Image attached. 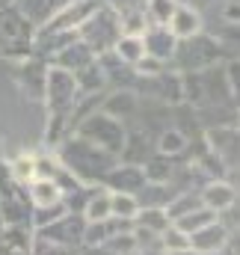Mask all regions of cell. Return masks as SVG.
<instances>
[{
  "label": "cell",
  "instance_id": "cell-16",
  "mask_svg": "<svg viewBox=\"0 0 240 255\" xmlns=\"http://www.w3.org/2000/svg\"><path fill=\"white\" fill-rule=\"evenodd\" d=\"M166 27L175 33V39H190V36H196V33L205 30V21H202V12H199L196 6H190V3H178Z\"/></svg>",
  "mask_w": 240,
  "mask_h": 255
},
{
  "label": "cell",
  "instance_id": "cell-22",
  "mask_svg": "<svg viewBox=\"0 0 240 255\" xmlns=\"http://www.w3.org/2000/svg\"><path fill=\"white\" fill-rule=\"evenodd\" d=\"M74 80H77L80 95H98V92L107 89V74H104V68L98 63V57L92 63H86L80 71H74Z\"/></svg>",
  "mask_w": 240,
  "mask_h": 255
},
{
  "label": "cell",
  "instance_id": "cell-21",
  "mask_svg": "<svg viewBox=\"0 0 240 255\" xmlns=\"http://www.w3.org/2000/svg\"><path fill=\"white\" fill-rule=\"evenodd\" d=\"M101 110H104L107 116L124 122V119H130V116L136 113V95H133L130 89H116V92H110V95L101 98Z\"/></svg>",
  "mask_w": 240,
  "mask_h": 255
},
{
  "label": "cell",
  "instance_id": "cell-29",
  "mask_svg": "<svg viewBox=\"0 0 240 255\" xmlns=\"http://www.w3.org/2000/svg\"><path fill=\"white\" fill-rule=\"evenodd\" d=\"M214 220H217V214H214L211 208L199 205V208H193L190 214H184V217H178V220H175L172 226H175V229H181V232H184V235L190 238L193 232H199L202 226H208V223H214Z\"/></svg>",
  "mask_w": 240,
  "mask_h": 255
},
{
  "label": "cell",
  "instance_id": "cell-32",
  "mask_svg": "<svg viewBox=\"0 0 240 255\" xmlns=\"http://www.w3.org/2000/svg\"><path fill=\"white\" fill-rule=\"evenodd\" d=\"M136 211H139L136 196H130V193H110V217H119V220L130 223L136 217Z\"/></svg>",
  "mask_w": 240,
  "mask_h": 255
},
{
  "label": "cell",
  "instance_id": "cell-37",
  "mask_svg": "<svg viewBox=\"0 0 240 255\" xmlns=\"http://www.w3.org/2000/svg\"><path fill=\"white\" fill-rule=\"evenodd\" d=\"M163 68H166V63H160V60H154V57L145 54L139 63L133 65V74H136V77H151V74H157V71H163Z\"/></svg>",
  "mask_w": 240,
  "mask_h": 255
},
{
  "label": "cell",
  "instance_id": "cell-1",
  "mask_svg": "<svg viewBox=\"0 0 240 255\" xmlns=\"http://www.w3.org/2000/svg\"><path fill=\"white\" fill-rule=\"evenodd\" d=\"M54 151H57L60 163L80 184H101L104 175L119 163V157H113L110 151H104V148H98V145L74 136V133L62 136L60 142L54 145Z\"/></svg>",
  "mask_w": 240,
  "mask_h": 255
},
{
  "label": "cell",
  "instance_id": "cell-34",
  "mask_svg": "<svg viewBox=\"0 0 240 255\" xmlns=\"http://www.w3.org/2000/svg\"><path fill=\"white\" fill-rule=\"evenodd\" d=\"M157 241H160V250H163V253H175V250H187V247H190V238H187L181 229H175V226H169Z\"/></svg>",
  "mask_w": 240,
  "mask_h": 255
},
{
  "label": "cell",
  "instance_id": "cell-23",
  "mask_svg": "<svg viewBox=\"0 0 240 255\" xmlns=\"http://www.w3.org/2000/svg\"><path fill=\"white\" fill-rule=\"evenodd\" d=\"M30 214H33V208L24 193L12 196V199H0V223L3 226H30Z\"/></svg>",
  "mask_w": 240,
  "mask_h": 255
},
{
  "label": "cell",
  "instance_id": "cell-38",
  "mask_svg": "<svg viewBox=\"0 0 240 255\" xmlns=\"http://www.w3.org/2000/svg\"><path fill=\"white\" fill-rule=\"evenodd\" d=\"M163 255H199L193 247H187V250H175V253H163Z\"/></svg>",
  "mask_w": 240,
  "mask_h": 255
},
{
  "label": "cell",
  "instance_id": "cell-20",
  "mask_svg": "<svg viewBox=\"0 0 240 255\" xmlns=\"http://www.w3.org/2000/svg\"><path fill=\"white\" fill-rule=\"evenodd\" d=\"M154 151L163 154V157L178 160V157H184V154L190 151V136H187L184 130H178V128H166V130H160V136L154 139Z\"/></svg>",
  "mask_w": 240,
  "mask_h": 255
},
{
  "label": "cell",
  "instance_id": "cell-12",
  "mask_svg": "<svg viewBox=\"0 0 240 255\" xmlns=\"http://www.w3.org/2000/svg\"><path fill=\"white\" fill-rule=\"evenodd\" d=\"M154 154V136L145 125H133L127 128V136H124V148H121L119 160L124 163H145L148 157Z\"/></svg>",
  "mask_w": 240,
  "mask_h": 255
},
{
  "label": "cell",
  "instance_id": "cell-5",
  "mask_svg": "<svg viewBox=\"0 0 240 255\" xmlns=\"http://www.w3.org/2000/svg\"><path fill=\"white\" fill-rule=\"evenodd\" d=\"M223 60H226L223 45L214 36H208L205 30L196 33V36H190V39H178V48L172 54V63L178 65L181 74H187V71H205V68L223 63Z\"/></svg>",
  "mask_w": 240,
  "mask_h": 255
},
{
  "label": "cell",
  "instance_id": "cell-25",
  "mask_svg": "<svg viewBox=\"0 0 240 255\" xmlns=\"http://www.w3.org/2000/svg\"><path fill=\"white\" fill-rule=\"evenodd\" d=\"M130 226H133V229H142V232H151V235L160 238L172 223H169V217H166L163 208H139L136 217L130 220Z\"/></svg>",
  "mask_w": 240,
  "mask_h": 255
},
{
  "label": "cell",
  "instance_id": "cell-17",
  "mask_svg": "<svg viewBox=\"0 0 240 255\" xmlns=\"http://www.w3.org/2000/svg\"><path fill=\"white\" fill-rule=\"evenodd\" d=\"M24 196H27L30 208H51V205H60L62 202V190L57 187L54 178H33L24 187Z\"/></svg>",
  "mask_w": 240,
  "mask_h": 255
},
{
  "label": "cell",
  "instance_id": "cell-8",
  "mask_svg": "<svg viewBox=\"0 0 240 255\" xmlns=\"http://www.w3.org/2000/svg\"><path fill=\"white\" fill-rule=\"evenodd\" d=\"M83 232H86V220L80 214H62L60 220L48 223L36 235L45 238V241H51V244L68 247V250H83Z\"/></svg>",
  "mask_w": 240,
  "mask_h": 255
},
{
  "label": "cell",
  "instance_id": "cell-4",
  "mask_svg": "<svg viewBox=\"0 0 240 255\" xmlns=\"http://www.w3.org/2000/svg\"><path fill=\"white\" fill-rule=\"evenodd\" d=\"M121 33V18L119 12L110 6V3H101L83 24H80V30H77V39L95 54V57H101V54H110L113 51V45H116V39H119Z\"/></svg>",
  "mask_w": 240,
  "mask_h": 255
},
{
  "label": "cell",
  "instance_id": "cell-11",
  "mask_svg": "<svg viewBox=\"0 0 240 255\" xmlns=\"http://www.w3.org/2000/svg\"><path fill=\"white\" fill-rule=\"evenodd\" d=\"M232 241H238V238H235V235H229V229H226L223 223H217V220H214V223H208V226H202L199 232H193V235H190V247H193L199 255L226 253Z\"/></svg>",
  "mask_w": 240,
  "mask_h": 255
},
{
  "label": "cell",
  "instance_id": "cell-2",
  "mask_svg": "<svg viewBox=\"0 0 240 255\" xmlns=\"http://www.w3.org/2000/svg\"><path fill=\"white\" fill-rule=\"evenodd\" d=\"M71 133L80 136V139H86V142H92V145H98V148H104V151H110L113 157H119L121 148H124L127 125H124L121 119L107 116V113L98 107V110L86 113L77 125L71 128Z\"/></svg>",
  "mask_w": 240,
  "mask_h": 255
},
{
  "label": "cell",
  "instance_id": "cell-31",
  "mask_svg": "<svg viewBox=\"0 0 240 255\" xmlns=\"http://www.w3.org/2000/svg\"><path fill=\"white\" fill-rule=\"evenodd\" d=\"M110 217V190H104L98 184V190L89 196L86 208H83V220L86 223H95V220H107Z\"/></svg>",
  "mask_w": 240,
  "mask_h": 255
},
{
  "label": "cell",
  "instance_id": "cell-39",
  "mask_svg": "<svg viewBox=\"0 0 240 255\" xmlns=\"http://www.w3.org/2000/svg\"><path fill=\"white\" fill-rule=\"evenodd\" d=\"M0 229H3V223H0Z\"/></svg>",
  "mask_w": 240,
  "mask_h": 255
},
{
  "label": "cell",
  "instance_id": "cell-10",
  "mask_svg": "<svg viewBox=\"0 0 240 255\" xmlns=\"http://www.w3.org/2000/svg\"><path fill=\"white\" fill-rule=\"evenodd\" d=\"M139 36H142V48H145L148 57H154L160 63H172V54L178 48V39H175V33L166 24H145V30Z\"/></svg>",
  "mask_w": 240,
  "mask_h": 255
},
{
  "label": "cell",
  "instance_id": "cell-27",
  "mask_svg": "<svg viewBox=\"0 0 240 255\" xmlns=\"http://www.w3.org/2000/svg\"><path fill=\"white\" fill-rule=\"evenodd\" d=\"M9 163V172H12V178L21 184V187H27L33 178H36V151H18L12 160H6Z\"/></svg>",
  "mask_w": 240,
  "mask_h": 255
},
{
  "label": "cell",
  "instance_id": "cell-24",
  "mask_svg": "<svg viewBox=\"0 0 240 255\" xmlns=\"http://www.w3.org/2000/svg\"><path fill=\"white\" fill-rule=\"evenodd\" d=\"M116 60H121L124 65H133L139 63L142 57H145V48H142V36L139 33H121L119 39H116V45H113V51H110Z\"/></svg>",
  "mask_w": 240,
  "mask_h": 255
},
{
  "label": "cell",
  "instance_id": "cell-36",
  "mask_svg": "<svg viewBox=\"0 0 240 255\" xmlns=\"http://www.w3.org/2000/svg\"><path fill=\"white\" fill-rule=\"evenodd\" d=\"M30 255H77V250H68V247H60V244H51L45 238H33V253Z\"/></svg>",
  "mask_w": 240,
  "mask_h": 255
},
{
  "label": "cell",
  "instance_id": "cell-35",
  "mask_svg": "<svg viewBox=\"0 0 240 255\" xmlns=\"http://www.w3.org/2000/svg\"><path fill=\"white\" fill-rule=\"evenodd\" d=\"M24 187L12 178V172H9V163L6 160H0V199H12V196H21Z\"/></svg>",
  "mask_w": 240,
  "mask_h": 255
},
{
  "label": "cell",
  "instance_id": "cell-33",
  "mask_svg": "<svg viewBox=\"0 0 240 255\" xmlns=\"http://www.w3.org/2000/svg\"><path fill=\"white\" fill-rule=\"evenodd\" d=\"M60 157L57 151H36V178H54L60 172Z\"/></svg>",
  "mask_w": 240,
  "mask_h": 255
},
{
  "label": "cell",
  "instance_id": "cell-15",
  "mask_svg": "<svg viewBox=\"0 0 240 255\" xmlns=\"http://www.w3.org/2000/svg\"><path fill=\"white\" fill-rule=\"evenodd\" d=\"M36 232L30 226H3L0 229V255H30Z\"/></svg>",
  "mask_w": 240,
  "mask_h": 255
},
{
  "label": "cell",
  "instance_id": "cell-19",
  "mask_svg": "<svg viewBox=\"0 0 240 255\" xmlns=\"http://www.w3.org/2000/svg\"><path fill=\"white\" fill-rule=\"evenodd\" d=\"M92 60H95V54H92V51L77 39V42H71L68 48H62L57 57H51L48 65H57V68H65V71H71V74H74V71H80L83 65L92 63Z\"/></svg>",
  "mask_w": 240,
  "mask_h": 255
},
{
  "label": "cell",
  "instance_id": "cell-13",
  "mask_svg": "<svg viewBox=\"0 0 240 255\" xmlns=\"http://www.w3.org/2000/svg\"><path fill=\"white\" fill-rule=\"evenodd\" d=\"M142 86H151V98H157V101H166V104H184V98H181V71H169V68H163V71H157V74H151V77H139V89Z\"/></svg>",
  "mask_w": 240,
  "mask_h": 255
},
{
  "label": "cell",
  "instance_id": "cell-18",
  "mask_svg": "<svg viewBox=\"0 0 240 255\" xmlns=\"http://www.w3.org/2000/svg\"><path fill=\"white\" fill-rule=\"evenodd\" d=\"M142 172H145V181H148V184H175L178 160L163 157V154H157V151H154V154L142 163Z\"/></svg>",
  "mask_w": 240,
  "mask_h": 255
},
{
  "label": "cell",
  "instance_id": "cell-3",
  "mask_svg": "<svg viewBox=\"0 0 240 255\" xmlns=\"http://www.w3.org/2000/svg\"><path fill=\"white\" fill-rule=\"evenodd\" d=\"M33 21L18 9V6H3L0 9V57H9L12 63L24 60L33 54Z\"/></svg>",
  "mask_w": 240,
  "mask_h": 255
},
{
  "label": "cell",
  "instance_id": "cell-26",
  "mask_svg": "<svg viewBox=\"0 0 240 255\" xmlns=\"http://www.w3.org/2000/svg\"><path fill=\"white\" fill-rule=\"evenodd\" d=\"M175 193H178L175 184H148L145 181V187L136 193V202H139V208H166Z\"/></svg>",
  "mask_w": 240,
  "mask_h": 255
},
{
  "label": "cell",
  "instance_id": "cell-9",
  "mask_svg": "<svg viewBox=\"0 0 240 255\" xmlns=\"http://www.w3.org/2000/svg\"><path fill=\"white\" fill-rule=\"evenodd\" d=\"M101 187L110 190V193H130V196H136V193L145 187V172H142L139 163H124V160H119L104 175Z\"/></svg>",
  "mask_w": 240,
  "mask_h": 255
},
{
  "label": "cell",
  "instance_id": "cell-30",
  "mask_svg": "<svg viewBox=\"0 0 240 255\" xmlns=\"http://www.w3.org/2000/svg\"><path fill=\"white\" fill-rule=\"evenodd\" d=\"M178 0H142V18L145 24H169Z\"/></svg>",
  "mask_w": 240,
  "mask_h": 255
},
{
  "label": "cell",
  "instance_id": "cell-7",
  "mask_svg": "<svg viewBox=\"0 0 240 255\" xmlns=\"http://www.w3.org/2000/svg\"><path fill=\"white\" fill-rule=\"evenodd\" d=\"M104 0H65L60 9L45 21V24H39L36 30L39 33H77L80 30V24L101 6Z\"/></svg>",
  "mask_w": 240,
  "mask_h": 255
},
{
  "label": "cell",
  "instance_id": "cell-14",
  "mask_svg": "<svg viewBox=\"0 0 240 255\" xmlns=\"http://www.w3.org/2000/svg\"><path fill=\"white\" fill-rule=\"evenodd\" d=\"M199 199H202L205 208H211L214 214H220L223 208L238 205V184L229 181V178H214V181H208V184L199 187Z\"/></svg>",
  "mask_w": 240,
  "mask_h": 255
},
{
  "label": "cell",
  "instance_id": "cell-28",
  "mask_svg": "<svg viewBox=\"0 0 240 255\" xmlns=\"http://www.w3.org/2000/svg\"><path fill=\"white\" fill-rule=\"evenodd\" d=\"M62 3H65V0H21L18 9L33 21V27H39V24H45V21L60 9Z\"/></svg>",
  "mask_w": 240,
  "mask_h": 255
},
{
  "label": "cell",
  "instance_id": "cell-6",
  "mask_svg": "<svg viewBox=\"0 0 240 255\" xmlns=\"http://www.w3.org/2000/svg\"><path fill=\"white\" fill-rule=\"evenodd\" d=\"M205 148L220 160L226 172H238V151H240V133L238 125H214L202 130Z\"/></svg>",
  "mask_w": 240,
  "mask_h": 255
}]
</instances>
